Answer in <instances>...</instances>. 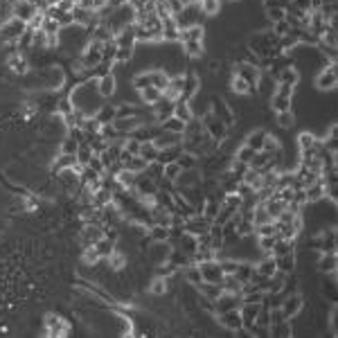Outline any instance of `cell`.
I'll list each match as a JSON object with an SVG mask.
<instances>
[{"mask_svg": "<svg viewBox=\"0 0 338 338\" xmlns=\"http://www.w3.org/2000/svg\"><path fill=\"white\" fill-rule=\"evenodd\" d=\"M198 271H201V277H203V282H214V284H219V282H221V277H223L221 266H219V262H214V259L198 262Z\"/></svg>", "mask_w": 338, "mask_h": 338, "instance_id": "obj_1", "label": "cell"}, {"mask_svg": "<svg viewBox=\"0 0 338 338\" xmlns=\"http://www.w3.org/2000/svg\"><path fill=\"white\" fill-rule=\"evenodd\" d=\"M300 304H302V297L300 296H291L289 300H282V314H284V318L289 320L291 316H296L297 311H300Z\"/></svg>", "mask_w": 338, "mask_h": 338, "instance_id": "obj_2", "label": "cell"}, {"mask_svg": "<svg viewBox=\"0 0 338 338\" xmlns=\"http://www.w3.org/2000/svg\"><path fill=\"white\" fill-rule=\"evenodd\" d=\"M219 320H221L226 327H230V329H239V327L244 325V322H241V311H237V309H228V311H223Z\"/></svg>", "mask_w": 338, "mask_h": 338, "instance_id": "obj_3", "label": "cell"}, {"mask_svg": "<svg viewBox=\"0 0 338 338\" xmlns=\"http://www.w3.org/2000/svg\"><path fill=\"white\" fill-rule=\"evenodd\" d=\"M275 266H277V271H282V273H291L293 268H296V253H286V255H280L275 257Z\"/></svg>", "mask_w": 338, "mask_h": 338, "instance_id": "obj_4", "label": "cell"}, {"mask_svg": "<svg viewBox=\"0 0 338 338\" xmlns=\"http://www.w3.org/2000/svg\"><path fill=\"white\" fill-rule=\"evenodd\" d=\"M178 239H181V251L183 253H187V255H194V253H196V248H198V237L196 234L183 232Z\"/></svg>", "mask_w": 338, "mask_h": 338, "instance_id": "obj_5", "label": "cell"}, {"mask_svg": "<svg viewBox=\"0 0 338 338\" xmlns=\"http://www.w3.org/2000/svg\"><path fill=\"white\" fill-rule=\"evenodd\" d=\"M163 128L165 131H169V133H185V122L183 120H178L176 115H171V117H165L163 120Z\"/></svg>", "mask_w": 338, "mask_h": 338, "instance_id": "obj_6", "label": "cell"}, {"mask_svg": "<svg viewBox=\"0 0 338 338\" xmlns=\"http://www.w3.org/2000/svg\"><path fill=\"white\" fill-rule=\"evenodd\" d=\"M198 289H201V291H203L205 296L210 297L212 302H214L216 297H219V296H221V293H223L221 284H214V282H201V284H198Z\"/></svg>", "mask_w": 338, "mask_h": 338, "instance_id": "obj_7", "label": "cell"}, {"mask_svg": "<svg viewBox=\"0 0 338 338\" xmlns=\"http://www.w3.org/2000/svg\"><path fill=\"white\" fill-rule=\"evenodd\" d=\"M264 142H266V131H255V133L248 135V147L253 151H262Z\"/></svg>", "mask_w": 338, "mask_h": 338, "instance_id": "obj_8", "label": "cell"}, {"mask_svg": "<svg viewBox=\"0 0 338 338\" xmlns=\"http://www.w3.org/2000/svg\"><path fill=\"white\" fill-rule=\"evenodd\" d=\"M253 273H255V268H253V266H248V264H239V266L234 268V273H232V275L241 282V284H246V282H251Z\"/></svg>", "mask_w": 338, "mask_h": 338, "instance_id": "obj_9", "label": "cell"}, {"mask_svg": "<svg viewBox=\"0 0 338 338\" xmlns=\"http://www.w3.org/2000/svg\"><path fill=\"white\" fill-rule=\"evenodd\" d=\"M140 158H145L147 163H151L153 158H158V147L153 142H140Z\"/></svg>", "mask_w": 338, "mask_h": 338, "instance_id": "obj_10", "label": "cell"}, {"mask_svg": "<svg viewBox=\"0 0 338 338\" xmlns=\"http://www.w3.org/2000/svg\"><path fill=\"white\" fill-rule=\"evenodd\" d=\"M293 251V241L291 239H277L273 244V248H271V253H273V257H280V255H286V253Z\"/></svg>", "mask_w": 338, "mask_h": 338, "instance_id": "obj_11", "label": "cell"}, {"mask_svg": "<svg viewBox=\"0 0 338 338\" xmlns=\"http://www.w3.org/2000/svg\"><path fill=\"white\" fill-rule=\"evenodd\" d=\"M257 273H262L264 277H271V275L275 273V271H277V266H275V257L271 255V257H266V259H264L262 264H259V266L255 268Z\"/></svg>", "mask_w": 338, "mask_h": 338, "instance_id": "obj_12", "label": "cell"}, {"mask_svg": "<svg viewBox=\"0 0 338 338\" xmlns=\"http://www.w3.org/2000/svg\"><path fill=\"white\" fill-rule=\"evenodd\" d=\"M268 221H273L271 219V214H268L266 210V205H257V210H255V216H253V226H262V223H268Z\"/></svg>", "mask_w": 338, "mask_h": 338, "instance_id": "obj_13", "label": "cell"}, {"mask_svg": "<svg viewBox=\"0 0 338 338\" xmlns=\"http://www.w3.org/2000/svg\"><path fill=\"white\" fill-rule=\"evenodd\" d=\"M149 167V163H147L145 158H140V156H131L128 158V165H127V169H131V171H145V169Z\"/></svg>", "mask_w": 338, "mask_h": 338, "instance_id": "obj_14", "label": "cell"}, {"mask_svg": "<svg viewBox=\"0 0 338 338\" xmlns=\"http://www.w3.org/2000/svg\"><path fill=\"white\" fill-rule=\"evenodd\" d=\"M138 183V176H135V171H131V169L124 167L122 171H120V185L122 187H131Z\"/></svg>", "mask_w": 338, "mask_h": 338, "instance_id": "obj_15", "label": "cell"}, {"mask_svg": "<svg viewBox=\"0 0 338 338\" xmlns=\"http://www.w3.org/2000/svg\"><path fill=\"white\" fill-rule=\"evenodd\" d=\"M322 194H325V187H322L318 181H316L314 185L309 187V190H304V196H307V201H318Z\"/></svg>", "mask_w": 338, "mask_h": 338, "instance_id": "obj_16", "label": "cell"}, {"mask_svg": "<svg viewBox=\"0 0 338 338\" xmlns=\"http://www.w3.org/2000/svg\"><path fill=\"white\" fill-rule=\"evenodd\" d=\"M151 239L167 241L169 239V226H160V223H156V226L151 228Z\"/></svg>", "mask_w": 338, "mask_h": 338, "instance_id": "obj_17", "label": "cell"}, {"mask_svg": "<svg viewBox=\"0 0 338 338\" xmlns=\"http://www.w3.org/2000/svg\"><path fill=\"white\" fill-rule=\"evenodd\" d=\"M163 171H165V178H167V181H171V178H176V176H181L183 167L178 163H165Z\"/></svg>", "mask_w": 338, "mask_h": 338, "instance_id": "obj_18", "label": "cell"}, {"mask_svg": "<svg viewBox=\"0 0 338 338\" xmlns=\"http://www.w3.org/2000/svg\"><path fill=\"white\" fill-rule=\"evenodd\" d=\"M174 115L178 117V120H183V122H190L192 120V111L187 108V104H178V106H174Z\"/></svg>", "mask_w": 338, "mask_h": 338, "instance_id": "obj_19", "label": "cell"}, {"mask_svg": "<svg viewBox=\"0 0 338 338\" xmlns=\"http://www.w3.org/2000/svg\"><path fill=\"white\" fill-rule=\"evenodd\" d=\"M289 32H291V25L286 23V16L282 18V21H275V36H282V39H284Z\"/></svg>", "mask_w": 338, "mask_h": 338, "instance_id": "obj_20", "label": "cell"}, {"mask_svg": "<svg viewBox=\"0 0 338 338\" xmlns=\"http://www.w3.org/2000/svg\"><path fill=\"white\" fill-rule=\"evenodd\" d=\"M113 90H115V77L106 75L104 79H102V93H104V95H113Z\"/></svg>", "mask_w": 338, "mask_h": 338, "instance_id": "obj_21", "label": "cell"}, {"mask_svg": "<svg viewBox=\"0 0 338 338\" xmlns=\"http://www.w3.org/2000/svg\"><path fill=\"white\" fill-rule=\"evenodd\" d=\"M277 122H280V127L291 128L296 120H293V113L291 111H280V115H277Z\"/></svg>", "mask_w": 338, "mask_h": 338, "instance_id": "obj_22", "label": "cell"}, {"mask_svg": "<svg viewBox=\"0 0 338 338\" xmlns=\"http://www.w3.org/2000/svg\"><path fill=\"white\" fill-rule=\"evenodd\" d=\"M219 208H221L219 203H214V201H208V203H205V210H203V216L208 219V221H212V219L216 216V212H219Z\"/></svg>", "mask_w": 338, "mask_h": 338, "instance_id": "obj_23", "label": "cell"}, {"mask_svg": "<svg viewBox=\"0 0 338 338\" xmlns=\"http://www.w3.org/2000/svg\"><path fill=\"white\" fill-rule=\"evenodd\" d=\"M275 241H277L275 234H262V237H259V246H262V251H266V253H271Z\"/></svg>", "mask_w": 338, "mask_h": 338, "instance_id": "obj_24", "label": "cell"}, {"mask_svg": "<svg viewBox=\"0 0 338 338\" xmlns=\"http://www.w3.org/2000/svg\"><path fill=\"white\" fill-rule=\"evenodd\" d=\"M142 97H145L147 102H156V99H160V93H158V88L147 86V88H142Z\"/></svg>", "mask_w": 338, "mask_h": 338, "instance_id": "obj_25", "label": "cell"}, {"mask_svg": "<svg viewBox=\"0 0 338 338\" xmlns=\"http://www.w3.org/2000/svg\"><path fill=\"white\" fill-rule=\"evenodd\" d=\"M273 106L277 108V111H289V106H291V99H289V97H282V95H277V97L273 99Z\"/></svg>", "mask_w": 338, "mask_h": 338, "instance_id": "obj_26", "label": "cell"}, {"mask_svg": "<svg viewBox=\"0 0 338 338\" xmlns=\"http://www.w3.org/2000/svg\"><path fill=\"white\" fill-rule=\"evenodd\" d=\"M187 280H190V282H192V284H201V282H203V277H201V271H198V266L196 268H187Z\"/></svg>", "mask_w": 338, "mask_h": 338, "instance_id": "obj_27", "label": "cell"}, {"mask_svg": "<svg viewBox=\"0 0 338 338\" xmlns=\"http://www.w3.org/2000/svg\"><path fill=\"white\" fill-rule=\"evenodd\" d=\"M176 163L181 165L183 169H185V167H192V165H194V156H190V153H181V156L176 158Z\"/></svg>", "mask_w": 338, "mask_h": 338, "instance_id": "obj_28", "label": "cell"}, {"mask_svg": "<svg viewBox=\"0 0 338 338\" xmlns=\"http://www.w3.org/2000/svg\"><path fill=\"white\" fill-rule=\"evenodd\" d=\"M127 153L128 156H138V153H140V140H128L127 142Z\"/></svg>", "mask_w": 338, "mask_h": 338, "instance_id": "obj_29", "label": "cell"}, {"mask_svg": "<svg viewBox=\"0 0 338 338\" xmlns=\"http://www.w3.org/2000/svg\"><path fill=\"white\" fill-rule=\"evenodd\" d=\"M280 82H286L289 86H293V84L297 82V75L293 70H284V72H282V77H280Z\"/></svg>", "mask_w": 338, "mask_h": 338, "instance_id": "obj_30", "label": "cell"}, {"mask_svg": "<svg viewBox=\"0 0 338 338\" xmlns=\"http://www.w3.org/2000/svg\"><path fill=\"white\" fill-rule=\"evenodd\" d=\"M203 9L208 14H216L219 12V0H203Z\"/></svg>", "mask_w": 338, "mask_h": 338, "instance_id": "obj_31", "label": "cell"}, {"mask_svg": "<svg viewBox=\"0 0 338 338\" xmlns=\"http://www.w3.org/2000/svg\"><path fill=\"white\" fill-rule=\"evenodd\" d=\"M257 151H253L251 147H246V149H241L239 151V163H248V160H253V156H255Z\"/></svg>", "mask_w": 338, "mask_h": 338, "instance_id": "obj_32", "label": "cell"}, {"mask_svg": "<svg viewBox=\"0 0 338 338\" xmlns=\"http://www.w3.org/2000/svg\"><path fill=\"white\" fill-rule=\"evenodd\" d=\"M232 88L237 90V93H248V84H246L244 79H239V77L232 82Z\"/></svg>", "mask_w": 338, "mask_h": 338, "instance_id": "obj_33", "label": "cell"}, {"mask_svg": "<svg viewBox=\"0 0 338 338\" xmlns=\"http://www.w3.org/2000/svg\"><path fill=\"white\" fill-rule=\"evenodd\" d=\"M334 264H336V257H334L332 253H327V257H325V259H322V262H320V268H332Z\"/></svg>", "mask_w": 338, "mask_h": 338, "instance_id": "obj_34", "label": "cell"}, {"mask_svg": "<svg viewBox=\"0 0 338 338\" xmlns=\"http://www.w3.org/2000/svg\"><path fill=\"white\" fill-rule=\"evenodd\" d=\"M293 5L300 7V12H307V9H311V0H293Z\"/></svg>", "mask_w": 338, "mask_h": 338, "instance_id": "obj_35", "label": "cell"}, {"mask_svg": "<svg viewBox=\"0 0 338 338\" xmlns=\"http://www.w3.org/2000/svg\"><path fill=\"white\" fill-rule=\"evenodd\" d=\"M268 14H271V18H273V21H282V18H284V9H268Z\"/></svg>", "mask_w": 338, "mask_h": 338, "instance_id": "obj_36", "label": "cell"}, {"mask_svg": "<svg viewBox=\"0 0 338 338\" xmlns=\"http://www.w3.org/2000/svg\"><path fill=\"white\" fill-rule=\"evenodd\" d=\"M163 286H165L163 280H158V282H153V284H151V291H153V293H163V291H165Z\"/></svg>", "mask_w": 338, "mask_h": 338, "instance_id": "obj_37", "label": "cell"}, {"mask_svg": "<svg viewBox=\"0 0 338 338\" xmlns=\"http://www.w3.org/2000/svg\"><path fill=\"white\" fill-rule=\"evenodd\" d=\"M113 115H115V108H111V106H108V108L104 111V115H99V120H102V117H104V120H111Z\"/></svg>", "mask_w": 338, "mask_h": 338, "instance_id": "obj_38", "label": "cell"}, {"mask_svg": "<svg viewBox=\"0 0 338 338\" xmlns=\"http://www.w3.org/2000/svg\"><path fill=\"white\" fill-rule=\"evenodd\" d=\"M90 165H93L97 171H102V163H99V158H93V160H90Z\"/></svg>", "mask_w": 338, "mask_h": 338, "instance_id": "obj_39", "label": "cell"}]
</instances>
